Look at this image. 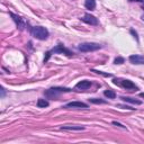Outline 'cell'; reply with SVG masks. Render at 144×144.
I'll return each mask as SVG.
<instances>
[{"instance_id": "6da1fadb", "label": "cell", "mask_w": 144, "mask_h": 144, "mask_svg": "<svg viewBox=\"0 0 144 144\" xmlns=\"http://www.w3.org/2000/svg\"><path fill=\"white\" fill-rule=\"evenodd\" d=\"M32 34L35 38L37 39H41V41H44L48 37V30L45 28V27H42V26H36L33 28L32 30Z\"/></svg>"}, {"instance_id": "7a4b0ae2", "label": "cell", "mask_w": 144, "mask_h": 144, "mask_svg": "<svg viewBox=\"0 0 144 144\" xmlns=\"http://www.w3.org/2000/svg\"><path fill=\"white\" fill-rule=\"evenodd\" d=\"M78 48L81 52H92V51H97V50H99V48H101V45L97 44V43L87 42V43H81Z\"/></svg>"}, {"instance_id": "3957f363", "label": "cell", "mask_w": 144, "mask_h": 144, "mask_svg": "<svg viewBox=\"0 0 144 144\" xmlns=\"http://www.w3.org/2000/svg\"><path fill=\"white\" fill-rule=\"evenodd\" d=\"M114 83L121 84L122 87L126 88V89H137V87L131 80H117V79H114Z\"/></svg>"}, {"instance_id": "277c9868", "label": "cell", "mask_w": 144, "mask_h": 144, "mask_svg": "<svg viewBox=\"0 0 144 144\" xmlns=\"http://www.w3.org/2000/svg\"><path fill=\"white\" fill-rule=\"evenodd\" d=\"M81 19H82V21L89 24V25H95V26L98 25V19L95 16H92V15H90V14H86Z\"/></svg>"}, {"instance_id": "5b68a950", "label": "cell", "mask_w": 144, "mask_h": 144, "mask_svg": "<svg viewBox=\"0 0 144 144\" xmlns=\"http://www.w3.org/2000/svg\"><path fill=\"white\" fill-rule=\"evenodd\" d=\"M50 52H51V54H52V53H64L65 55H68V56H72V53H71V52H70L68 48L64 47L63 45H61V44H59L56 47L53 48V50L50 51Z\"/></svg>"}, {"instance_id": "8992f818", "label": "cell", "mask_w": 144, "mask_h": 144, "mask_svg": "<svg viewBox=\"0 0 144 144\" xmlns=\"http://www.w3.org/2000/svg\"><path fill=\"white\" fill-rule=\"evenodd\" d=\"M130 61L133 64H144V55H131Z\"/></svg>"}, {"instance_id": "52a82bcc", "label": "cell", "mask_w": 144, "mask_h": 144, "mask_svg": "<svg viewBox=\"0 0 144 144\" xmlns=\"http://www.w3.org/2000/svg\"><path fill=\"white\" fill-rule=\"evenodd\" d=\"M65 107H68V108H88V105L81 101H72L66 104Z\"/></svg>"}, {"instance_id": "ba28073f", "label": "cell", "mask_w": 144, "mask_h": 144, "mask_svg": "<svg viewBox=\"0 0 144 144\" xmlns=\"http://www.w3.org/2000/svg\"><path fill=\"white\" fill-rule=\"evenodd\" d=\"M90 86H91V82L89 80H82L75 84V88L77 89L86 90V89H88V88H90Z\"/></svg>"}, {"instance_id": "9c48e42d", "label": "cell", "mask_w": 144, "mask_h": 144, "mask_svg": "<svg viewBox=\"0 0 144 144\" xmlns=\"http://www.w3.org/2000/svg\"><path fill=\"white\" fill-rule=\"evenodd\" d=\"M61 130H64V131H82V130H84V127L79 126V125H63V126H61Z\"/></svg>"}, {"instance_id": "30bf717a", "label": "cell", "mask_w": 144, "mask_h": 144, "mask_svg": "<svg viewBox=\"0 0 144 144\" xmlns=\"http://www.w3.org/2000/svg\"><path fill=\"white\" fill-rule=\"evenodd\" d=\"M10 16L14 18V20H15V23H16V25L19 27L20 29H23L24 24H23V21H21V18H20L19 16H17V15H15V14H10Z\"/></svg>"}, {"instance_id": "8fae6325", "label": "cell", "mask_w": 144, "mask_h": 144, "mask_svg": "<svg viewBox=\"0 0 144 144\" xmlns=\"http://www.w3.org/2000/svg\"><path fill=\"white\" fill-rule=\"evenodd\" d=\"M84 6L87 9H90V10H94L96 8V0H86Z\"/></svg>"}, {"instance_id": "7c38bea8", "label": "cell", "mask_w": 144, "mask_h": 144, "mask_svg": "<svg viewBox=\"0 0 144 144\" xmlns=\"http://www.w3.org/2000/svg\"><path fill=\"white\" fill-rule=\"evenodd\" d=\"M122 99L125 103H131V104H134V105H141L142 104V101H140V100H136L134 98H130V97H122Z\"/></svg>"}, {"instance_id": "4fadbf2b", "label": "cell", "mask_w": 144, "mask_h": 144, "mask_svg": "<svg viewBox=\"0 0 144 144\" xmlns=\"http://www.w3.org/2000/svg\"><path fill=\"white\" fill-rule=\"evenodd\" d=\"M48 106V101L45 99H38L37 100V107L39 108H45V107Z\"/></svg>"}, {"instance_id": "5bb4252c", "label": "cell", "mask_w": 144, "mask_h": 144, "mask_svg": "<svg viewBox=\"0 0 144 144\" xmlns=\"http://www.w3.org/2000/svg\"><path fill=\"white\" fill-rule=\"evenodd\" d=\"M104 95H105L106 97H108L109 99H114V98L116 97V94H115V91H113V90H105V92H104Z\"/></svg>"}, {"instance_id": "9a60e30c", "label": "cell", "mask_w": 144, "mask_h": 144, "mask_svg": "<svg viewBox=\"0 0 144 144\" xmlns=\"http://www.w3.org/2000/svg\"><path fill=\"white\" fill-rule=\"evenodd\" d=\"M89 101L92 103V104H105V103H106L105 100L98 99V98H91V99H89Z\"/></svg>"}, {"instance_id": "2e32d148", "label": "cell", "mask_w": 144, "mask_h": 144, "mask_svg": "<svg viewBox=\"0 0 144 144\" xmlns=\"http://www.w3.org/2000/svg\"><path fill=\"white\" fill-rule=\"evenodd\" d=\"M124 61H125V60L123 59V57H119V56H118V57H116V59L114 60V63H115V64H123Z\"/></svg>"}, {"instance_id": "e0dca14e", "label": "cell", "mask_w": 144, "mask_h": 144, "mask_svg": "<svg viewBox=\"0 0 144 144\" xmlns=\"http://www.w3.org/2000/svg\"><path fill=\"white\" fill-rule=\"evenodd\" d=\"M92 71L98 73V74H101L104 77H112V74H110V73H105V72H103V71H97V70H92Z\"/></svg>"}, {"instance_id": "ac0fdd59", "label": "cell", "mask_w": 144, "mask_h": 144, "mask_svg": "<svg viewBox=\"0 0 144 144\" xmlns=\"http://www.w3.org/2000/svg\"><path fill=\"white\" fill-rule=\"evenodd\" d=\"M113 125H115V126H118V127H122V128H126V126H124V125L121 124V123H117V122H113Z\"/></svg>"}, {"instance_id": "d6986e66", "label": "cell", "mask_w": 144, "mask_h": 144, "mask_svg": "<svg viewBox=\"0 0 144 144\" xmlns=\"http://www.w3.org/2000/svg\"><path fill=\"white\" fill-rule=\"evenodd\" d=\"M118 107H122V108H125V109H130V110L135 109V108H132L131 106H126V105H118Z\"/></svg>"}, {"instance_id": "ffe728a7", "label": "cell", "mask_w": 144, "mask_h": 144, "mask_svg": "<svg viewBox=\"0 0 144 144\" xmlns=\"http://www.w3.org/2000/svg\"><path fill=\"white\" fill-rule=\"evenodd\" d=\"M131 33L134 35V37H136V39H139V38H137V34H136V32H134V30L132 29V30H131Z\"/></svg>"}, {"instance_id": "44dd1931", "label": "cell", "mask_w": 144, "mask_h": 144, "mask_svg": "<svg viewBox=\"0 0 144 144\" xmlns=\"http://www.w3.org/2000/svg\"><path fill=\"white\" fill-rule=\"evenodd\" d=\"M140 97H141V98H144V92H142V94H140Z\"/></svg>"}, {"instance_id": "7402d4cb", "label": "cell", "mask_w": 144, "mask_h": 144, "mask_svg": "<svg viewBox=\"0 0 144 144\" xmlns=\"http://www.w3.org/2000/svg\"><path fill=\"white\" fill-rule=\"evenodd\" d=\"M136 1H143V0H136Z\"/></svg>"}]
</instances>
